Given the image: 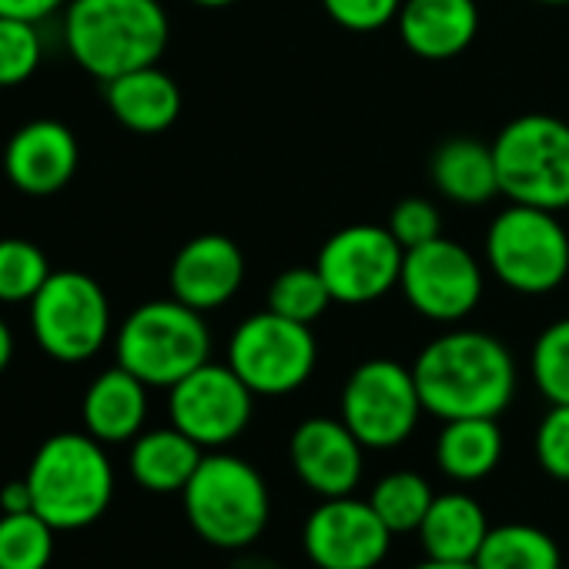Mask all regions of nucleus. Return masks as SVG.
<instances>
[{"instance_id":"22","label":"nucleus","mask_w":569,"mask_h":569,"mask_svg":"<svg viewBox=\"0 0 569 569\" xmlns=\"http://www.w3.org/2000/svg\"><path fill=\"white\" fill-rule=\"evenodd\" d=\"M429 178L439 188L442 198L456 204H486L499 194V174L492 144H482L479 138H449L442 141L429 158Z\"/></svg>"},{"instance_id":"15","label":"nucleus","mask_w":569,"mask_h":569,"mask_svg":"<svg viewBox=\"0 0 569 569\" xmlns=\"http://www.w3.org/2000/svg\"><path fill=\"white\" fill-rule=\"evenodd\" d=\"M289 459L296 476L322 499L352 496L362 482L366 446L342 419L312 416L289 439Z\"/></svg>"},{"instance_id":"31","label":"nucleus","mask_w":569,"mask_h":569,"mask_svg":"<svg viewBox=\"0 0 569 569\" xmlns=\"http://www.w3.org/2000/svg\"><path fill=\"white\" fill-rule=\"evenodd\" d=\"M41 68V34L31 21L0 18V88H18Z\"/></svg>"},{"instance_id":"34","label":"nucleus","mask_w":569,"mask_h":569,"mask_svg":"<svg viewBox=\"0 0 569 569\" xmlns=\"http://www.w3.org/2000/svg\"><path fill=\"white\" fill-rule=\"evenodd\" d=\"M322 4L339 28L359 34L392 24L402 11V0H322Z\"/></svg>"},{"instance_id":"7","label":"nucleus","mask_w":569,"mask_h":569,"mask_svg":"<svg viewBox=\"0 0 569 569\" xmlns=\"http://www.w3.org/2000/svg\"><path fill=\"white\" fill-rule=\"evenodd\" d=\"M489 271L519 296H546L569 274V231L556 211L509 204L486 231Z\"/></svg>"},{"instance_id":"32","label":"nucleus","mask_w":569,"mask_h":569,"mask_svg":"<svg viewBox=\"0 0 569 569\" xmlns=\"http://www.w3.org/2000/svg\"><path fill=\"white\" fill-rule=\"evenodd\" d=\"M536 459L546 476L569 482V406L556 402L539 419L536 429Z\"/></svg>"},{"instance_id":"10","label":"nucleus","mask_w":569,"mask_h":569,"mask_svg":"<svg viewBox=\"0 0 569 569\" xmlns=\"http://www.w3.org/2000/svg\"><path fill=\"white\" fill-rule=\"evenodd\" d=\"M426 412L412 369L396 359L362 362L342 386L339 419L366 449L402 446Z\"/></svg>"},{"instance_id":"13","label":"nucleus","mask_w":569,"mask_h":569,"mask_svg":"<svg viewBox=\"0 0 569 569\" xmlns=\"http://www.w3.org/2000/svg\"><path fill=\"white\" fill-rule=\"evenodd\" d=\"M254 412V392L224 362H204L178 386L168 389L171 426L191 436L201 449H221L234 442Z\"/></svg>"},{"instance_id":"1","label":"nucleus","mask_w":569,"mask_h":569,"mask_svg":"<svg viewBox=\"0 0 569 569\" xmlns=\"http://www.w3.org/2000/svg\"><path fill=\"white\" fill-rule=\"evenodd\" d=\"M426 412L436 419H496L516 396L512 352L486 332L452 329L432 339L412 362Z\"/></svg>"},{"instance_id":"16","label":"nucleus","mask_w":569,"mask_h":569,"mask_svg":"<svg viewBox=\"0 0 569 569\" xmlns=\"http://www.w3.org/2000/svg\"><path fill=\"white\" fill-rule=\"evenodd\" d=\"M78 138L61 121H31L21 131H14V138L4 148L8 181L31 198L64 191L78 171Z\"/></svg>"},{"instance_id":"4","label":"nucleus","mask_w":569,"mask_h":569,"mask_svg":"<svg viewBox=\"0 0 569 569\" xmlns=\"http://www.w3.org/2000/svg\"><path fill=\"white\" fill-rule=\"evenodd\" d=\"M188 526L214 549H248L268 526L271 499L261 472L231 452H204L181 489Z\"/></svg>"},{"instance_id":"9","label":"nucleus","mask_w":569,"mask_h":569,"mask_svg":"<svg viewBox=\"0 0 569 569\" xmlns=\"http://www.w3.org/2000/svg\"><path fill=\"white\" fill-rule=\"evenodd\" d=\"M31 332L38 346L68 366L94 359L111 332V306L101 284L84 271H51L31 299Z\"/></svg>"},{"instance_id":"14","label":"nucleus","mask_w":569,"mask_h":569,"mask_svg":"<svg viewBox=\"0 0 569 569\" xmlns=\"http://www.w3.org/2000/svg\"><path fill=\"white\" fill-rule=\"evenodd\" d=\"M392 539L372 502L356 496L322 499L302 526V546L316 569H376Z\"/></svg>"},{"instance_id":"39","label":"nucleus","mask_w":569,"mask_h":569,"mask_svg":"<svg viewBox=\"0 0 569 569\" xmlns=\"http://www.w3.org/2000/svg\"><path fill=\"white\" fill-rule=\"evenodd\" d=\"M191 4H198V8H228V4H234V0H191Z\"/></svg>"},{"instance_id":"6","label":"nucleus","mask_w":569,"mask_h":569,"mask_svg":"<svg viewBox=\"0 0 569 569\" xmlns=\"http://www.w3.org/2000/svg\"><path fill=\"white\" fill-rule=\"evenodd\" d=\"M499 194L509 204L569 208V121L552 114L512 118L492 141Z\"/></svg>"},{"instance_id":"38","label":"nucleus","mask_w":569,"mask_h":569,"mask_svg":"<svg viewBox=\"0 0 569 569\" xmlns=\"http://www.w3.org/2000/svg\"><path fill=\"white\" fill-rule=\"evenodd\" d=\"M412 569H479L476 562H449V559H422L419 566H412Z\"/></svg>"},{"instance_id":"20","label":"nucleus","mask_w":569,"mask_h":569,"mask_svg":"<svg viewBox=\"0 0 569 569\" xmlns=\"http://www.w3.org/2000/svg\"><path fill=\"white\" fill-rule=\"evenodd\" d=\"M104 101L118 124H124L134 134H161L181 114V91L174 78L164 74L158 64L104 81Z\"/></svg>"},{"instance_id":"37","label":"nucleus","mask_w":569,"mask_h":569,"mask_svg":"<svg viewBox=\"0 0 569 569\" xmlns=\"http://www.w3.org/2000/svg\"><path fill=\"white\" fill-rule=\"evenodd\" d=\"M11 359H14V336H11L8 322L0 319V372L11 366Z\"/></svg>"},{"instance_id":"33","label":"nucleus","mask_w":569,"mask_h":569,"mask_svg":"<svg viewBox=\"0 0 569 569\" xmlns=\"http://www.w3.org/2000/svg\"><path fill=\"white\" fill-rule=\"evenodd\" d=\"M389 231L392 238L409 251V248H419L432 238L442 234V218H439V208L429 201V198H402L392 214H389Z\"/></svg>"},{"instance_id":"5","label":"nucleus","mask_w":569,"mask_h":569,"mask_svg":"<svg viewBox=\"0 0 569 569\" xmlns=\"http://www.w3.org/2000/svg\"><path fill=\"white\" fill-rule=\"evenodd\" d=\"M211 336L198 309L178 299L138 306L118 332V366L148 389H171L208 362Z\"/></svg>"},{"instance_id":"36","label":"nucleus","mask_w":569,"mask_h":569,"mask_svg":"<svg viewBox=\"0 0 569 569\" xmlns=\"http://www.w3.org/2000/svg\"><path fill=\"white\" fill-rule=\"evenodd\" d=\"M0 509H4V512H24V509H34L28 479H21V482H8V486H4V492H0Z\"/></svg>"},{"instance_id":"8","label":"nucleus","mask_w":569,"mask_h":569,"mask_svg":"<svg viewBox=\"0 0 569 569\" xmlns=\"http://www.w3.org/2000/svg\"><path fill=\"white\" fill-rule=\"evenodd\" d=\"M319 362L312 326L271 309L248 316L228 342V366L254 396H289L302 389Z\"/></svg>"},{"instance_id":"26","label":"nucleus","mask_w":569,"mask_h":569,"mask_svg":"<svg viewBox=\"0 0 569 569\" xmlns=\"http://www.w3.org/2000/svg\"><path fill=\"white\" fill-rule=\"evenodd\" d=\"M432 499H436V492H432L429 479L412 472V469H399V472L382 476L369 496L372 509L379 512V519L389 526L392 536L419 532Z\"/></svg>"},{"instance_id":"41","label":"nucleus","mask_w":569,"mask_h":569,"mask_svg":"<svg viewBox=\"0 0 569 569\" xmlns=\"http://www.w3.org/2000/svg\"><path fill=\"white\" fill-rule=\"evenodd\" d=\"M562 569H569V566H562Z\"/></svg>"},{"instance_id":"11","label":"nucleus","mask_w":569,"mask_h":569,"mask_svg":"<svg viewBox=\"0 0 569 569\" xmlns=\"http://www.w3.org/2000/svg\"><path fill=\"white\" fill-rule=\"evenodd\" d=\"M399 289L422 319L462 322L482 299V268L466 244L439 234L406 251Z\"/></svg>"},{"instance_id":"29","label":"nucleus","mask_w":569,"mask_h":569,"mask_svg":"<svg viewBox=\"0 0 569 569\" xmlns=\"http://www.w3.org/2000/svg\"><path fill=\"white\" fill-rule=\"evenodd\" d=\"M51 278L48 254L28 238H0V302H31Z\"/></svg>"},{"instance_id":"18","label":"nucleus","mask_w":569,"mask_h":569,"mask_svg":"<svg viewBox=\"0 0 569 569\" xmlns=\"http://www.w3.org/2000/svg\"><path fill=\"white\" fill-rule=\"evenodd\" d=\"M396 24L402 44L416 58L449 61L472 44L479 31V8L476 0H402Z\"/></svg>"},{"instance_id":"28","label":"nucleus","mask_w":569,"mask_h":569,"mask_svg":"<svg viewBox=\"0 0 569 569\" xmlns=\"http://www.w3.org/2000/svg\"><path fill=\"white\" fill-rule=\"evenodd\" d=\"M54 526L34 509L0 516V569H48L54 556Z\"/></svg>"},{"instance_id":"3","label":"nucleus","mask_w":569,"mask_h":569,"mask_svg":"<svg viewBox=\"0 0 569 569\" xmlns=\"http://www.w3.org/2000/svg\"><path fill=\"white\" fill-rule=\"evenodd\" d=\"M31 502L58 532L94 526L114 499V466L91 432H58L28 466Z\"/></svg>"},{"instance_id":"2","label":"nucleus","mask_w":569,"mask_h":569,"mask_svg":"<svg viewBox=\"0 0 569 569\" xmlns=\"http://www.w3.org/2000/svg\"><path fill=\"white\" fill-rule=\"evenodd\" d=\"M168 14L158 0H71L64 41L98 81L158 64L168 48Z\"/></svg>"},{"instance_id":"25","label":"nucleus","mask_w":569,"mask_h":569,"mask_svg":"<svg viewBox=\"0 0 569 569\" xmlns=\"http://www.w3.org/2000/svg\"><path fill=\"white\" fill-rule=\"evenodd\" d=\"M472 562L479 569H562L556 539L529 522L492 526Z\"/></svg>"},{"instance_id":"12","label":"nucleus","mask_w":569,"mask_h":569,"mask_svg":"<svg viewBox=\"0 0 569 569\" xmlns=\"http://www.w3.org/2000/svg\"><path fill=\"white\" fill-rule=\"evenodd\" d=\"M402 261L406 248L389 228L349 224L322 244L316 268L339 306H372L399 289Z\"/></svg>"},{"instance_id":"35","label":"nucleus","mask_w":569,"mask_h":569,"mask_svg":"<svg viewBox=\"0 0 569 569\" xmlns=\"http://www.w3.org/2000/svg\"><path fill=\"white\" fill-rule=\"evenodd\" d=\"M71 0H0V18H18V21H44L54 11H61Z\"/></svg>"},{"instance_id":"23","label":"nucleus","mask_w":569,"mask_h":569,"mask_svg":"<svg viewBox=\"0 0 569 569\" xmlns=\"http://www.w3.org/2000/svg\"><path fill=\"white\" fill-rule=\"evenodd\" d=\"M201 459L204 449L181 429L168 426V429L141 432L131 442L128 469L131 479L148 492H181L191 482Z\"/></svg>"},{"instance_id":"30","label":"nucleus","mask_w":569,"mask_h":569,"mask_svg":"<svg viewBox=\"0 0 569 569\" xmlns=\"http://www.w3.org/2000/svg\"><path fill=\"white\" fill-rule=\"evenodd\" d=\"M529 372L549 406H569V319H559L539 332L529 356Z\"/></svg>"},{"instance_id":"27","label":"nucleus","mask_w":569,"mask_h":569,"mask_svg":"<svg viewBox=\"0 0 569 569\" xmlns=\"http://www.w3.org/2000/svg\"><path fill=\"white\" fill-rule=\"evenodd\" d=\"M332 302L336 299L316 264L284 268L268 289V309L284 319H292V322H302V326L319 322Z\"/></svg>"},{"instance_id":"24","label":"nucleus","mask_w":569,"mask_h":569,"mask_svg":"<svg viewBox=\"0 0 569 569\" xmlns=\"http://www.w3.org/2000/svg\"><path fill=\"white\" fill-rule=\"evenodd\" d=\"M502 459V429L496 419H449L436 439V462L452 482H479Z\"/></svg>"},{"instance_id":"17","label":"nucleus","mask_w":569,"mask_h":569,"mask_svg":"<svg viewBox=\"0 0 569 569\" xmlns=\"http://www.w3.org/2000/svg\"><path fill=\"white\" fill-rule=\"evenodd\" d=\"M171 299L211 312L228 306L244 281V254L224 234H198L171 261Z\"/></svg>"},{"instance_id":"19","label":"nucleus","mask_w":569,"mask_h":569,"mask_svg":"<svg viewBox=\"0 0 569 569\" xmlns=\"http://www.w3.org/2000/svg\"><path fill=\"white\" fill-rule=\"evenodd\" d=\"M81 419L84 432L104 446L134 442L148 419V386L124 366H114L88 386Z\"/></svg>"},{"instance_id":"40","label":"nucleus","mask_w":569,"mask_h":569,"mask_svg":"<svg viewBox=\"0 0 569 569\" xmlns=\"http://www.w3.org/2000/svg\"><path fill=\"white\" fill-rule=\"evenodd\" d=\"M539 4H556L559 8V4H569V0H539Z\"/></svg>"},{"instance_id":"21","label":"nucleus","mask_w":569,"mask_h":569,"mask_svg":"<svg viewBox=\"0 0 569 569\" xmlns=\"http://www.w3.org/2000/svg\"><path fill=\"white\" fill-rule=\"evenodd\" d=\"M489 529L492 526L479 499H472L469 492H442L432 499L419 526V542L429 559L472 562Z\"/></svg>"}]
</instances>
